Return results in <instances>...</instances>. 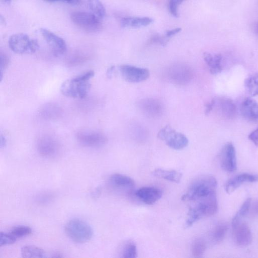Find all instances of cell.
<instances>
[{"mask_svg": "<svg viewBox=\"0 0 258 258\" xmlns=\"http://www.w3.org/2000/svg\"><path fill=\"white\" fill-rule=\"evenodd\" d=\"M217 181L211 175H204L196 178L189 186L181 199L188 206H207L217 199Z\"/></svg>", "mask_w": 258, "mask_h": 258, "instance_id": "6da1fadb", "label": "cell"}, {"mask_svg": "<svg viewBox=\"0 0 258 258\" xmlns=\"http://www.w3.org/2000/svg\"><path fill=\"white\" fill-rule=\"evenodd\" d=\"M94 76V72L90 71L74 78L67 80L60 86L61 93L70 98H85L91 88L89 81Z\"/></svg>", "mask_w": 258, "mask_h": 258, "instance_id": "7a4b0ae2", "label": "cell"}, {"mask_svg": "<svg viewBox=\"0 0 258 258\" xmlns=\"http://www.w3.org/2000/svg\"><path fill=\"white\" fill-rule=\"evenodd\" d=\"M64 230L68 236L73 241L82 243L89 241L92 237L93 230L85 221L73 219L66 225Z\"/></svg>", "mask_w": 258, "mask_h": 258, "instance_id": "3957f363", "label": "cell"}, {"mask_svg": "<svg viewBox=\"0 0 258 258\" xmlns=\"http://www.w3.org/2000/svg\"><path fill=\"white\" fill-rule=\"evenodd\" d=\"M166 77L170 82L178 85H185L194 78V71L187 64L176 63L171 64L166 70Z\"/></svg>", "mask_w": 258, "mask_h": 258, "instance_id": "277c9868", "label": "cell"}, {"mask_svg": "<svg viewBox=\"0 0 258 258\" xmlns=\"http://www.w3.org/2000/svg\"><path fill=\"white\" fill-rule=\"evenodd\" d=\"M9 46L12 51L17 54L33 53L39 47L37 40L30 39L24 33L11 35L9 39Z\"/></svg>", "mask_w": 258, "mask_h": 258, "instance_id": "5b68a950", "label": "cell"}, {"mask_svg": "<svg viewBox=\"0 0 258 258\" xmlns=\"http://www.w3.org/2000/svg\"><path fill=\"white\" fill-rule=\"evenodd\" d=\"M158 138L165 142L166 144L174 150H179L185 148L188 144L186 137L176 132L169 125L162 127L157 134Z\"/></svg>", "mask_w": 258, "mask_h": 258, "instance_id": "8992f818", "label": "cell"}, {"mask_svg": "<svg viewBox=\"0 0 258 258\" xmlns=\"http://www.w3.org/2000/svg\"><path fill=\"white\" fill-rule=\"evenodd\" d=\"M70 17L75 25L86 31L96 32L101 28V19L92 13L73 12Z\"/></svg>", "mask_w": 258, "mask_h": 258, "instance_id": "52a82bcc", "label": "cell"}, {"mask_svg": "<svg viewBox=\"0 0 258 258\" xmlns=\"http://www.w3.org/2000/svg\"><path fill=\"white\" fill-rule=\"evenodd\" d=\"M119 72L122 77L127 82L139 83L148 79L150 72L146 68L132 65L123 64L119 67Z\"/></svg>", "mask_w": 258, "mask_h": 258, "instance_id": "ba28073f", "label": "cell"}, {"mask_svg": "<svg viewBox=\"0 0 258 258\" xmlns=\"http://www.w3.org/2000/svg\"><path fill=\"white\" fill-rule=\"evenodd\" d=\"M40 33L55 56H61L66 52L67 44L62 38L45 28L40 29Z\"/></svg>", "mask_w": 258, "mask_h": 258, "instance_id": "9c48e42d", "label": "cell"}, {"mask_svg": "<svg viewBox=\"0 0 258 258\" xmlns=\"http://www.w3.org/2000/svg\"><path fill=\"white\" fill-rule=\"evenodd\" d=\"M138 107L143 114L150 118H157L162 115L164 106L159 100L152 98L141 99Z\"/></svg>", "mask_w": 258, "mask_h": 258, "instance_id": "30bf717a", "label": "cell"}, {"mask_svg": "<svg viewBox=\"0 0 258 258\" xmlns=\"http://www.w3.org/2000/svg\"><path fill=\"white\" fill-rule=\"evenodd\" d=\"M78 142L83 146L90 148H100L107 142V138L101 133L95 131H84L77 135Z\"/></svg>", "mask_w": 258, "mask_h": 258, "instance_id": "8fae6325", "label": "cell"}, {"mask_svg": "<svg viewBox=\"0 0 258 258\" xmlns=\"http://www.w3.org/2000/svg\"><path fill=\"white\" fill-rule=\"evenodd\" d=\"M221 167L228 172H234L237 168L235 148L231 143H228L223 147L220 155Z\"/></svg>", "mask_w": 258, "mask_h": 258, "instance_id": "7c38bea8", "label": "cell"}, {"mask_svg": "<svg viewBox=\"0 0 258 258\" xmlns=\"http://www.w3.org/2000/svg\"><path fill=\"white\" fill-rule=\"evenodd\" d=\"M37 149L41 155L47 158H53L59 153L60 146L54 139L43 137L37 143Z\"/></svg>", "mask_w": 258, "mask_h": 258, "instance_id": "4fadbf2b", "label": "cell"}, {"mask_svg": "<svg viewBox=\"0 0 258 258\" xmlns=\"http://www.w3.org/2000/svg\"><path fill=\"white\" fill-rule=\"evenodd\" d=\"M136 197L146 205H151L157 202L162 196V190L152 186L142 187L135 192Z\"/></svg>", "mask_w": 258, "mask_h": 258, "instance_id": "5bb4252c", "label": "cell"}, {"mask_svg": "<svg viewBox=\"0 0 258 258\" xmlns=\"http://www.w3.org/2000/svg\"><path fill=\"white\" fill-rule=\"evenodd\" d=\"M232 228L233 237L238 245L246 246L250 244L252 239V233L247 224L240 222Z\"/></svg>", "mask_w": 258, "mask_h": 258, "instance_id": "9a60e30c", "label": "cell"}, {"mask_svg": "<svg viewBox=\"0 0 258 258\" xmlns=\"http://www.w3.org/2000/svg\"><path fill=\"white\" fill-rule=\"evenodd\" d=\"M258 181V175L249 173H241L229 179L225 184V190L231 194L245 182Z\"/></svg>", "mask_w": 258, "mask_h": 258, "instance_id": "2e32d148", "label": "cell"}, {"mask_svg": "<svg viewBox=\"0 0 258 258\" xmlns=\"http://www.w3.org/2000/svg\"><path fill=\"white\" fill-rule=\"evenodd\" d=\"M240 111L242 116L246 119L258 121V103L250 98H245L242 102Z\"/></svg>", "mask_w": 258, "mask_h": 258, "instance_id": "e0dca14e", "label": "cell"}, {"mask_svg": "<svg viewBox=\"0 0 258 258\" xmlns=\"http://www.w3.org/2000/svg\"><path fill=\"white\" fill-rule=\"evenodd\" d=\"M153 20L147 17H127L121 19L120 24L122 28H141L152 24Z\"/></svg>", "mask_w": 258, "mask_h": 258, "instance_id": "ac0fdd59", "label": "cell"}, {"mask_svg": "<svg viewBox=\"0 0 258 258\" xmlns=\"http://www.w3.org/2000/svg\"><path fill=\"white\" fill-rule=\"evenodd\" d=\"M203 57L212 74L217 75L221 73L222 68L221 65L222 55L220 54L213 55L206 52L203 54Z\"/></svg>", "mask_w": 258, "mask_h": 258, "instance_id": "d6986e66", "label": "cell"}, {"mask_svg": "<svg viewBox=\"0 0 258 258\" xmlns=\"http://www.w3.org/2000/svg\"><path fill=\"white\" fill-rule=\"evenodd\" d=\"M153 176L174 183H179L181 181L182 174L175 170H167L157 168L152 172Z\"/></svg>", "mask_w": 258, "mask_h": 258, "instance_id": "ffe728a7", "label": "cell"}, {"mask_svg": "<svg viewBox=\"0 0 258 258\" xmlns=\"http://www.w3.org/2000/svg\"><path fill=\"white\" fill-rule=\"evenodd\" d=\"M109 181L113 186L119 188H132L135 184L134 180L130 177L118 173L111 175Z\"/></svg>", "mask_w": 258, "mask_h": 258, "instance_id": "44dd1931", "label": "cell"}, {"mask_svg": "<svg viewBox=\"0 0 258 258\" xmlns=\"http://www.w3.org/2000/svg\"><path fill=\"white\" fill-rule=\"evenodd\" d=\"M219 109L222 115L228 119L232 118L236 114V106L229 98H221L218 101Z\"/></svg>", "mask_w": 258, "mask_h": 258, "instance_id": "7402d4cb", "label": "cell"}, {"mask_svg": "<svg viewBox=\"0 0 258 258\" xmlns=\"http://www.w3.org/2000/svg\"><path fill=\"white\" fill-rule=\"evenodd\" d=\"M23 257L27 258H40L45 257V252L40 247L33 245H25L21 249Z\"/></svg>", "mask_w": 258, "mask_h": 258, "instance_id": "603a6c76", "label": "cell"}, {"mask_svg": "<svg viewBox=\"0 0 258 258\" xmlns=\"http://www.w3.org/2000/svg\"><path fill=\"white\" fill-rule=\"evenodd\" d=\"M244 85L251 96L258 95V72L245 79Z\"/></svg>", "mask_w": 258, "mask_h": 258, "instance_id": "cb8c5ba5", "label": "cell"}, {"mask_svg": "<svg viewBox=\"0 0 258 258\" xmlns=\"http://www.w3.org/2000/svg\"><path fill=\"white\" fill-rule=\"evenodd\" d=\"M87 4L92 13L100 19L105 17V9L100 0H87Z\"/></svg>", "mask_w": 258, "mask_h": 258, "instance_id": "d4e9b609", "label": "cell"}, {"mask_svg": "<svg viewBox=\"0 0 258 258\" xmlns=\"http://www.w3.org/2000/svg\"><path fill=\"white\" fill-rule=\"evenodd\" d=\"M251 204V199H247L240 207L239 211L232 219V226L234 227L241 222V219L247 214L249 210Z\"/></svg>", "mask_w": 258, "mask_h": 258, "instance_id": "484cf974", "label": "cell"}, {"mask_svg": "<svg viewBox=\"0 0 258 258\" xmlns=\"http://www.w3.org/2000/svg\"><path fill=\"white\" fill-rule=\"evenodd\" d=\"M227 226L224 223H219L213 230L211 234L212 240L216 243L222 241L226 234Z\"/></svg>", "mask_w": 258, "mask_h": 258, "instance_id": "4316f807", "label": "cell"}, {"mask_svg": "<svg viewBox=\"0 0 258 258\" xmlns=\"http://www.w3.org/2000/svg\"><path fill=\"white\" fill-rule=\"evenodd\" d=\"M206 249L205 241L201 238L195 240L191 245V253L195 257H200L203 256Z\"/></svg>", "mask_w": 258, "mask_h": 258, "instance_id": "83f0119b", "label": "cell"}, {"mask_svg": "<svg viewBox=\"0 0 258 258\" xmlns=\"http://www.w3.org/2000/svg\"><path fill=\"white\" fill-rule=\"evenodd\" d=\"M137 248L133 241L127 242L123 247L122 257L124 258H135L137 256Z\"/></svg>", "mask_w": 258, "mask_h": 258, "instance_id": "f1b7e54d", "label": "cell"}, {"mask_svg": "<svg viewBox=\"0 0 258 258\" xmlns=\"http://www.w3.org/2000/svg\"><path fill=\"white\" fill-rule=\"evenodd\" d=\"M10 233L17 238L23 237L31 234L32 229L27 226L19 225L13 228Z\"/></svg>", "mask_w": 258, "mask_h": 258, "instance_id": "f546056e", "label": "cell"}, {"mask_svg": "<svg viewBox=\"0 0 258 258\" xmlns=\"http://www.w3.org/2000/svg\"><path fill=\"white\" fill-rule=\"evenodd\" d=\"M170 39L167 37L165 35L161 36L158 34H155L150 37L148 43L157 44L162 46H165L168 43Z\"/></svg>", "mask_w": 258, "mask_h": 258, "instance_id": "4dcf8cb0", "label": "cell"}, {"mask_svg": "<svg viewBox=\"0 0 258 258\" xmlns=\"http://www.w3.org/2000/svg\"><path fill=\"white\" fill-rule=\"evenodd\" d=\"M17 240V238L12 233L1 232L0 233V245H6L13 244Z\"/></svg>", "mask_w": 258, "mask_h": 258, "instance_id": "1f68e13d", "label": "cell"}, {"mask_svg": "<svg viewBox=\"0 0 258 258\" xmlns=\"http://www.w3.org/2000/svg\"><path fill=\"white\" fill-rule=\"evenodd\" d=\"M186 0H168V10L173 17L178 16V8L179 6Z\"/></svg>", "mask_w": 258, "mask_h": 258, "instance_id": "d6a6232c", "label": "cell"}, {"mask_svg": "<svg viewBox=\"0 0 258 258\" xmlns=\"http://www.w3.org/2000/svg\"><path fill=\"white\" fill-rule=\"evenodd\" d=\"M9 63V58L8 56L3 53L0 54V79H3L4 71L7 68Z\"/></svg>", "mask_w": 258, "mask_h": 258, "instance_id": "836d02e7", "label": "cell"}, {"mask_svg": "<svg viewBox=\"0 0 258 258\" xmlns=\"http://www.w3.org/2000/svg\"><path fill=\"white\" fill-rule=\"evenodd\" d=\"M248 138L258 147V127L248 135Z\"/></svg>", "mask_w": 258, "mask_h": 258, "instance_id": "e575fe53", "label": "cell"}, {"mask_svg": "<svg viewBox=\"0 0 258 258\" xmlns=\"http://www.w3.org/2000/svg\"><path fill=\"white\" fill-rule=\"evenodd\" d=\"M181 30V28L179 27L175 28L171 30H168L166 31L165 35L168 38L170 39L171 37L180 32Z\"/></svg>", "mask_w": 258, "mask_h": 258, "instance_id": "d590c367", "label": "cell"}, {"mask_svg": "<svg viewBox=\"0 0 258 258\" xmlns=\"http://www.w3.org/2000/svg\"><path fill=\"white\" fill-rule=\"evenodd\" d=\"M49 3L61 2L71 5H77L80 3V0H43Z\"/></svg>", "mask_w": 258, "mask_h": 258, "instance_id": "8d00e7d4", "label": "cell"}, {"mask_svg": "<svg viewBox=\"0 0 258 258\" xmlns=\"http://www.w3.org/2000/svg\"><path fill=\"white\" fill-rule=\"evenodd\" d=\"M216 104V100L212 99L210 102L208 103L206 105L205 113L208 114L213 109L214 106Z\"/></svg>", "mask_w": 258, "mask_h": 258, "instance_id": "74e56055", "label": "cell"}, {"mask_svg": "<svg viewBox=\"0 0 258 258\" xmlns=\"http://www.w3.org/2000/svg\"><path fill=\"white\" fill-rule=\"evenodd\" d=\"M7 143V140L5 136L1 135L0 136V147L2 148L6 146Z\"/></svg>", "mask_w": 258, "mask_h": 258, "instance_id": "f35d334b", "label": "cell"}, {"mask_svg": "<svg viewBox=\"0 0 258 258\" xmlns=\"http://www.w3.org/2000/svg\"><path fill=\"white\" fill-rule=\"evenodd\" d=\"M114 66H112L110 68H109L108 70H107V75L108 76V77H110L112 75L113 70H114Z\"/></svg>", "mask_w": 258, "mask_h": 258, "instance_id": "ab89813d", "label": "cell"}, {"mask_svg": "<svg viewBox=\"0 0 258 258\" xmlns=\"http://www.w3.org/2000/svg\"><path fill=\"white\" fill-rule=\"evenodd\" d=\"M253 210L255 213L258 214V202L254 204Z\"/></svg>", "mask_w": 258, "mask_h": 258, "instance_id": "60d3db41", "label": "cell"}, {"mask_svg": "<svg viewBox=\"0 0 258 258\" xmlns=\"http://www.w3.org/2000/svg\"><path fill=\"white\" fill-rule=\"evenodd\" d=\"M254 29L255 33L258 35V22H257L255 23V24L254 25Z\"/></svg>", "mask_w": 258, "mask_h": 258, "instance_id": "b9f144b4", "label": "cell"}, {"mask_svg": "<svg viewBox=\"0 0 258 258\" xmlns=\"http://www.w3.org/2000/svg\"><path fill=\"white\" fill-rule=\"evenodd\" d=\"M0 21L1 24H6V21L4 19V18L1 15L0 18Z\"/></svg>", "mask_w": 258, "mask_h": 258, "instance_id": "7bdbcfd3", "label": "cell"}, {"mask_svg": "<svg viewBox=\"0 0 258 258\" xmlns=\"http://www.w3.org/2000/svg\"><path fill=\"white\" fill-rule=\"evenodd\" d=\"M1 1L4 4H9L10 3L11 0H1Z\"/></svg>", "mask_w": 258, "mask_h": 258, "instance_id": "ee69618b", "label": "cell"}]
</instances>
